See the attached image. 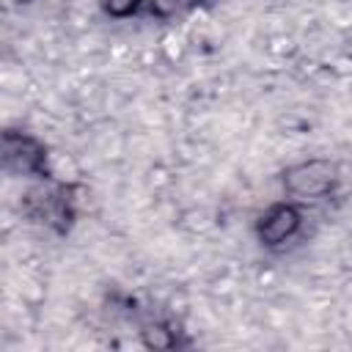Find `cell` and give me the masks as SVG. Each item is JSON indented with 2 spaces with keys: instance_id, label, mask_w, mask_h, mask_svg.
Here are the masks:
<instances>
[{
  "instance_id": "1",
  "label": "cell",
  "mask_w": 352,
  "mask_h": 352,
  "mask_svg": "<svg viewBox=\"0 0 352 352\" xmlns=\"http://www.w3.org/2000/svg\"><path fill=\"white\" fill-rule=\"evenodd\" d=\"M338 184H341V165L330 157L300 160L280 173V187H283L286 198H292L297 204L324 201L336 192Z\"/></svg>"
},
{
  "instance_id": "2",
  "label": "cell",
  "mask_w": 352,
  "mask_h": 352,
  "mask_svg": "<svg viewBox=\"0 0 352 352\" xmlns=\"http://www.w3.org/2000/svg\"><path fill=\"white\" fill-rule=\"evenodd\" d=\"M25 214L55 234H69L77 220V184L44 179L25 195Z\"/></svg>"
},
{
  "instance_id": "3",
  "label": "cell",
  "mask_w": 352,
  "mask_h": 352,
  "mask_svg": "<svg viewBox=\"0 0 352 352\" xmlns=\"http://www.w3.org/2000/svg\"><path fill=\"white\" fill-rule=\"evenodd\" d=\"M302 223H305L302 204H297L292 198H283L278 204H270L258 214V220H256V239L267 250H280L292 239H297V234L302 231Z\"/></svg>"
},
{
  "instance_id": "4",
  "label": "cell",
  "mask_w": 352,
  "mask_h": 352,
  "mask_svg": "<svg viewBox=\"0 0 352 352\" xmlns=\"http://www.w3.org/2000/svg\"><path fill=\"white\" fill-rule=\"evenodd\" d=\"M3 165L8 173H16V176L50 179L47 146L30 132H16V129L3 132Z\"/></svg>"
},
{
  "instance_id": "5",
  "label": "cell",
  "mask_w": 352,
  "mask_h": 352,
  "mask_svg": "<svg viewBox=\"0 0 352 352\" xmlns=\"http://www.w3.org/2000/svg\"><path fill=\"white\" fill-rule=\"evenodd\" d=\"M140 338L151 349H173V346H179V330H176L173 322H165V319L146 322L143 330H140Z\"/></svg>"
},
{
  "instance_id": "6",
  "label": "cell",
  "mask_w": 352,
  "mask_h": 352,
  "mask_svg": "<svg viewBox=\"0 0 352 352\" xmlns=\"http://www.w3.org/2000/svg\"><path fill=\"white\" fill-rule=\"evenodd\" d=\"M102 11L113 19H126V16H135L143 11L146 0H99Z\"/></svg>"
}]
</instances>
